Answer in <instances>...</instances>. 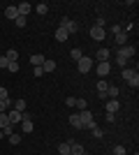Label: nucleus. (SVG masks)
Listing matches in <instances>:
<instances>
[{"mask_svg":"<svg viewBox=\"0 0 139 155\" xmlns=\"http://www.w3.org/2000/svg\"><path fill=\"white\" fill-rule=\"evenodd\" d=\"M79 118H81V125L86 130H93L95 127V118H93V114L88 109H84V111H79Z\"/></svg>","mask_w":139,"mask_h":155,"instance_id":"obj_1","label":"nucleus"},{"mask_svg":"<svg viewBox=\"0 0 139 155\" xmlns=\"http://www.w3.org/2000/svg\"><path fill=\"white\" fill-rule=\"evenodd\" d=\"M77 67H79V74H88V72L93 70V58H88V56H81V58L77 60Z\"/></svg>","mask_w":139,"mask_h":155,"instance_id":"obj_2","label":"nucleus"},{"mask_svg":"<svg viewBox=\"0 0 139 155\" xmlns=\"http://www.w3.org/2000/svg\"><path fill=\"white\" fill-rule=\"evenodd\" d=\"M60 28H63V30H67V35H72V32L79 30V23H77V21H72V19H67V16H63V19H60Z\"/></svg>","mask_w":139,"mask_h":155,"instance_id":"obj_3","label":"nucleus"},{"mask_svg":"<svg viewBox=\"0 0 139 155\" xmlns=\"http://www.w3.org/2000/svg\"><path fill=\"white\" fill-rule=\"evenodd\" d=\"M104 35H107L104 28H100V26H93V28H91V37L95 39V42H102V39H104Z\"/></svg>","mask_w":139,"mask_h":155,"instance_id":"obj_4","label":"nucleus"},{"mask_svg":"<svg viewBox=\"0 0 139 155\" xmlns=\"http://www.w3.org/2000/svg\"><path fill=\"white\" fill-rule=\"evenodd\" d=\"M116 53H118V56H123V58H132L134 53H137V49H134V46H130V44H125V46H121Z\"/></svg>","mask_w":139,"mask_h":155,"instance_id":"obj_5","label":"nucleus"},{"mask_svg":"<svg viewBox=\"0 0 139 155\" xmlns=\"http://www.w3.org/2000/svg\"><path fill=\"white\" fill-rule=\"evenodd\" d=\"M7 118H9V123L14 125V123H21V120H23V114H21V111H14V109H12V111H7Z\"/></svg>","mask_w":139,"mask_h":155,"instance_id":"obj_6","label":"nucleus"},{"mask_svg":"<svg viewBox=\"0 0 139 155\" xmlns=\"http://www.w3.org/2000/svg\"><path fill=\"white\" fill-rule=\"evenodd\" d=\"M104 109H107V114H116V111L121 109V102H118V100H107Z\"/></svg>","mask_w":139,"mask_h":155,"instance_id":"obj_7","label":"nucleus"},{"mask_svg":"<svg viewBox=\"0 0 139 155\" xmlns=\"http://www.w3.org/2000/svg\"><path fill=\"white\" fill-rule=\"evenodd\" d=\"M16 12H19V16H26V14L33 12V5L30 2H21V5H16Z\"/></svg>","mask_w":139,"mask_h":155,"instance_id":"obj_8","label":"nucleus"},{"mask_svg":"<svg viewBox=\"0 0 139 155\" xmlns=\"http://www.w3.org/2000/svg\"><path fill=\"white\" fill-rule=\"evenodd\" d=\"M107 88H109L107 81H98V97L100 100H107Z\"/></svg>","mask_w":139,"mask_h":155,"instance_id":"obj_9","label":"nucleus"},{"mask_svg":"<svg viewBox=\"0 0 139 155\" xmlns=\"http://www.w3.org/2000/svg\"><path fill=\"white\" fill-rule=\"evenodd\" d=\"M109 56H111V51H109V49H104V46H102V49H98V60H100V63H107V60H109Z\"/></svg>","mask_w":139,"mask_h":155,"instance_id":"obj_10","label":"nucleus"},{"mask_svg":"<svg viewBox=\"0 0 139 155\" xmlns=\"http://www.w3.org/2000/svg\"><path fill=\"white\" fill-rule=\"evenodd\" d=\"M109 72H111V65L109 63H98V74L100 77H107Z\"/></svg>","mask_w":139,"mask_h":155,"instance_id":"obj_11","label":"nucleus"},{"mask_svg":"<svg viewBox=\"0 0 139 155\" xmlns=\"http://www.w3.org/2000/svg\"><path fill=\"white\" fill-rule=\"evenodd\" d=\"M114 37H116V44H121V46H125V44H127V32H125V30L116 32Z\"/></svg>","mask_w":139,"mask_h":155,"instance_id":"obj_12","label":"nucleus"},{"mask_svg":"<svg viewBox=\"0 0 139 155\" xmlns=\"http://www.w3.org/2000/svg\"><path fill=\"white\" fill-rule=\"evenodd\" d=\"M44 56H40V53H33L30 56V63H33V67H42V63H44Z\"/></svg>","mask_w":139,"mask_h":155,"instance_id":"obj_13","label":"nucleus"},{"mask_svg":"<svg viewBox=\"0 0 139 155\" xmlns=\"http://www.w3.org/2000/svg\"><path fill=\"white\" fill-rule=\"evenodd\" d=\"M70 125H72V127H77V130H84V125H81V118H79V114H72V116H70Z\"/></svg>","mask_w":139,"mask_h":155,"instance_id":"obj_14","label":"nucleus"},{"mask_svg":"<svg viewBox=\"0 0 139 155\" xmlns=\"http://www.w3.org/2000/svg\"><path fill=\"white\" fill-rule=\"evenodd\" d=\"M16 16H19V12H16V5H12V7H7L5 9V19H16Z\"/></svg>","mask_w":139,"mask_h":155,"instance_id":"obj_15","label":"nucleus"},{"mask_svg":"<svg viewBox=\"0 0 139 155\" xmlns=\"http://www.w3.org/2000/svg\"><path fill=\"white\" fill-rule=\"evenodd\" d=\"M42 72H56V60H44L42 63Z\"/></svg>","mask_w":139,"mask_h":155,"instance_id":"obj_16","label":"nucleus"},{"mask_svg":"<svg viewBox=\"0 0 139 155\" xmlns=\"http://www.w3.org/2000/svg\"><path fill=\"white\" fill-rule=\"evenodd\" d=\"M70 153H72V155H81V153H84V146H81V143L70 141Z\"/></svg>","mask_w":139,"mask_h":155,"instance_id":"obj_17","label":"nucleus"},{"mask_svg":"<svg viewBox=\"0 0 139 155\" xmlns=\"http://www.w3.org/2000/svg\"><path fill=\"white\" fill-rule=\"evenodd\" d=\"M5 58L9 60V63H16V60H19V51H16V49H9V51L5 53Z\"/></svg>","mask_w":139,"mask_h":155,"instance_id":"obj_18","label":"nucleus"},{"mask_svg":"<svg viewBox=\"0 0 139 155\" xmlns=\"http://www.w3.org/2000/svg\"><path fill=\"white\" fill-rule=\"evenodd\" d=\"M33 9H35L37 14H40V16H44V14L49 12V5H46V2H40V5H35Z\"/></svg>","mask_w":139,"mask_h":155,"instance_id":"obj_19","label":"nucleus"},{"mask_svg":"<svg viewBox=\"0 0 139 155\" xmlns=\"http://www.w3.org/2000/svg\"><path fill=\"white\" fill-rule=\"evenodd\" d=\"M67 37H70V35H67V30H63V28H58V30H56V39H58V42H65Z\"/></svg>","mask_w":139,"mask_h":155,"instance_id":"obj_20","label":"nucleus"},{"mask_svg":"<svg viewBox=\"0 0 139 155\" xmlns=\"http://www.w3.org/2000/svg\"><path fill=\"white\" fill-rule=\"evenodd\" d=\"M14 111H21V114H23V111H26V100H16V102H14Z\"/></svg>","mask_w":139,"mask_h":155,"instance_id":"obj_21","label":"nucleus"},{"mask_svg":"<svg viewBox=\"0 0 139 155\" xmlns=\"http://www.w3.org/2000/svg\"><path fill=\"white\" fill-rule=\"evenodd\" d=\"M107 97L116 100V97H118V88H116V86H109V88H107Z\"/></svg>","mask_w":139,"mask_h":155,"instance_id":"obj_22","label":"nucleus"},{"mask_svg":"<svg viewBox=\"0 0 139 155\" xmlns=\"http://www.w3.org/2000/svg\"><path fill=\"white\" fill-rule=\"evenodd\" d=\"M12 132H14V125L9 123V125H5V127L0 130V137H9V134H12Z\"/></svg>","mask_w":139,"mask_h":155,"instance_id":"obj_23","label":"nucleus"},{"mask_svg":"<svg viewBox=\"0 0 139 155\" xmlns=\"http://www.w3.org/2000/svg\"><path fill=\"white\" fill-rule=\"evenodd\" d=\"M134 74H137V70H127V67H123V79H125V81H130Z\"/></svg>","mask_w":139,"mask_h":155,"instance_id":"obj_24","label":"nucleus"},{"mask_svg":"<svg viewBox=\"0 0 139 155\" xmlns=\"http://www.w3.org/2000/svg\"><path fill=\"white\" fill-rule=\"evenodd\" d=\"M58 153L60 155H67V153H70V141H63V143H60V146H58Z\"/></svg>","mask_w":139,"mask_h":155,"instance_id":"obj_25","label":"nucleus"},{"mask_svg":"<svg viewBox=\"0 0 139 155\" xmlns=\"http://www.w3.org/2000/svg\"><path fill=\"white\" fill-rule=\"evenodd\" d=\"M21 127H23V132H33V120H21Z\"/></svg>","mask_w":139,"mask_h":155,"instance_id":"obj_26","label":"nucleus"},{"mask_svg":"<svg viewBox=\"0 0 139 155\" xmlns=\"http://www.w3.org/2000/svg\"><path fill=\"white\" fill-rule=\"evenodd\" d=\"M74 107H77V109H79V111L88 109V104H86V100H81V97H79V100H77V104H74Z\"/></svg>","mask_w":139,"mask_h":155,"instance_id":"obj_27","label":"nucleus"},{"mask_svg":"<svg viewBox=\"0 0 139 155\" xmlns=\"http://www.w3.org/2000/svg\"><path fill=\"white\" fill-rule=\"evenodd\" d=\"M9 141H12L14 146H16V143H21V134H16V132H12V134H9Z\"/></svg>","mask_w":139,"mask_h":155,"instance_id":"obj_28","label":"nucleus"},{"mask_svg":"<svg viewBox=\"0 0 139 155\" xmlns=\"http://www.w3.org/2000/svg\"><path fill=\"white\" fill-rule=\"evenodd\" d=\"M5 125H9V118H7V114H0V130L5 127Z\"/></svg>","mask_w":139,"mask_h":155,"instance_id":"obj_29","label":"nucleus"},{"mask_svg":"<svg viewBox=\"0 0 139 155\" xmlns=\"http://www.w3.org/2000/svg\"><path fill=\"white\" fill-rule=\"evenodd\" d=\"M7 107H9V100H0V114H7Z\"/></svg>","mask_w":139,"mask_h":155,"instance_id":"obj_30","label":"nucleus"},{"mask_svg":"<svg viewBox=\"0 0 139 155\" xmlns=\"http://www.w3.org/2000/svg\"><path fill=\"white\" fill-rule=\"evenodd\" d=\"M70 56H72L74 60H79L81 56H84V53H81V49H72V51H70Z\"/></svg>","mask_w":139,"mask_h":155,"instance_id":"obj_31","label":"nucleus"},{"mask_svg":"<svg viewBox=\"0 0 139 155\" xmlns=\"http://www.w3.org/2000/svg\"><path fill=\"white\" fill-rule=\"evenodd\" d=\"M116 65L125 67V65H127V58H123V56H118V53H116Z\"/></svg>","mask_w":139,"mask_h":155,"instance_id":"obj_32","label":"nucleus"},{"mask_svg":"<svg viewBox=\"0 0 139 155\" xmlns=\"http://www.w3.org/2000/svg\"><path fill=\"white\" fill-rule=\"evenodd\" d=\"M14 23H16L19 28H23V26H26V16H16V19H14Z\"/></svg>","mask_w":139,"mask_h":155,"instance_id":"obj_33","label":"nucleus"},{"mask_svg":"<svg viewBox=\"0 0 139 155\" xmlns=\"http://www.w3.org/2000/svg\"><path fill=\"white\" fill-rule=\"evenodd\" d=\"M7 70L12 72V74H16V72H19V63H9V65H7Z\"/></svg>","mask_w":139,"mask_h":155,"instance_id":"obj_34","label":"nucleus"},{"mask_svg":"<svg viewBox=\"0 0 139 155\" xmlns=\"http://www.w3.org/2000/svg\"><path fill=\"white\" fill-rule=\"evenodd\" d=\"M91 132H93V137H95V139H102V130H100L98 125H95V127H93Z\"/></svg>","mask_w":139,"mask_h":155,"instance_id":"obj_35","label":"nucleus"},{"mask_svg":"<svg viewBox=\"0 0 139 155\" xmlns=\"http://www.w3.org/2000/svg\"><path fill=\"white\" fill-rule=\"evenodd\" d=\"M114 155H125V146H114Z\"/></svg>","mask_w":139,"mask_h":155,"instance_id":"obj_36","label":"nucleus"},{"mask_svg":"<svg viewBox=\"0 0 139 155\" xmlns=\"http://www.w3.org/2000/svg\"><path fill=\"white\" fill-rule=\"evenodd\" d=\"M0 100H9V95H7V88H2V86H0Z\"/></svg>","mask_w":139,"mask_h":155,"instance_id":"obj_37","label":"nucleus"},{"mask_svg":"<svg viewBox=\"0 0 139 155\" xmlns=\"http://www.w3.org/2000/svg\"><path fill=\"white\" fill-rule=\"evenodd\" d=\"M65 104H67V107H74V104H77V97H67Z\"/></svg>","mask_w":139,"mask_h":155,"instance_id":"obj_38","label":"nucleus"},{"mask_svg":"<svg viewBox=\"0 0 139 155\" xmlns=\"http://www.w3.org/2000/svg\"><path fill=\"white\" fill-rule=\"evenodd\" d=\"M7 65H9V60H7V58H5V56H0V67H2V70H5Z\"/></svg>","mask_w":139,"mask_h":155,"instance_id":"obj_39","label":"nucleus"},{"mask_svg":"<svg viewBox=\"0 0 139 155\" xmlns=\"http://www.w3.org/2000/svg\"><path fill=\"white\" fill-rule=\"evenodd\" d=\"M104 118H107V120H109V123H116V114H107Z\"/></svg>","mask_w":139,"mask_h":155,"instance_id":"obj_40","label":"nucleus"},{"mask_svg":"<svg viewBox=\"0 0 139 155\" xmlns=\"http://www.w3.org/2000/svg\"><path fill=\"white\" fill-rule=\"evenodd\" d=\"M121 30H123V26H111V32H114V35H116V32H121Z\"/></svg>","mask_w":139,"mask_h":155,"instance_id":"obj_41","label":"nucleus"},{"mask_svg":"<svg viewBox=\"0 0 139 155\" xmlns=\"http://www.w3.org/2000/svg\"><path fill=\"white\" fill-rule=\"evenodd\" d=\"M67 155H72V153H67Z\"/></svg>","mask_w":139,"mask_h":155,"instance_id":"obj_42","label":"nucleus"},{"mask_svg":"<svg viewBox=\"0 0 139 155\" xmlns=\"http://www.w3.org/2000/svg\"><path fill=\"white\" fill-rule=\"evenodd\" d=\"M81 155H86V153H81Z\"/></svg>","mask_w":139,"mask_h":155,"instance_id":"obj_43","label":"nucleus"},{"mask_svg":"<svg viewBox=\"0 0 139 155\" xmlns=\"http://www.w3.org/2000/svg\"><path fill=\"white\" fill-rule=\"evenodd\" d=\"M134 155H139V153H134Z\"/></svg>","mask_w":139,"mask_h":155,"instance_id":"obj_44","label":"nucleus"}]
</instances>
